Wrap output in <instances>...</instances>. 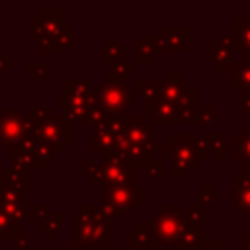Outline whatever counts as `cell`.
Returning a JSON list of instances; mask_svg holds the SVG:
<instances>
[{
  "instance_id": "1",
  "label": "cell",
  "mask_w": 250,
  "mask_h": 250,
  "mask_svg": "<svg viewBox=\"0 0 250 250\" xmlns=\"http://www.w3.org/2000/svg\"><path fill=\"white\" fill-rule=\"evenodd\" d=\"M156 152H160V160H170L172 178H188L209 154L199 133H172L170 141L154 143V156Z\"/></svg>"
},
{
  "instance_id": "2",
  "label": "cell",
  "mask_w": 250,
  "mask_h": 250,
  "mask_svg": "<svg viewBox=\"0 0 250 250\" xmlns=\"http://www.w3.org/2000/svg\"><path fill=\"white\" fill-rule=\"evenodd\" d=\"M152 230L160 246H176L180 236H184L188 230H191L195 225L182 213V207L178 203H164L160 211L150 221Z\"/></svg>"
},
{
  "instance_id": "3",
  "label": "cell",
  "mask_w": 250,
  "mask_h": 250,
  "mask_svg": "<svg viewBox=\"0 0 250 250\" xmlns=\"http://www.w3.org/2000/svg\"><path fill=\"white\" fill-rule=\"evenodd\" d=\"M133 90L119 80H105L98 90V105L107 117H125L133 104Z\"/></svg>"
},
{
  "instance_id": "4",
  "label": "cell",
  "mask_w": 250,
  "mask_h": 250,
  "mask_svg": "<svg viewBox=\"0 0 250 250\" xmlns=\"http://www.w3.org/2000/svg\"><path fill=\"white\" fill-rule=\"evenodd\" d=\"M102 168L96 172L92 178L94 184L98 186H133L135 184V172L125 164V160L115 154L113 150H105L102 154Z\"/></svg>"
},
{
  "instance_id": "5",
  "label": "cell",
  "mask_w": 250,
  "mask_h": 250,
  "mask_svg": "<svg viewBox=\"0 0 250 250\" xmlns=\"http://www.w3.org/2000/svg\"><path fill=\"white\" fill-rule=\"evenodd\" d=\"M104 205L111 207L119 213H135L139 205L145 203V188L143 186H104L102 189Z\"/></svg>"
},
{
  "instance_id": "6",
  "label": "cell",
  "mask_w": 250,
  "mask_h": 250,
  "mask_svg": "<svg viewBox=\"0 0 250 250\" xmlns=\"http://www.w3.org/2000/svg\"><path fill=\"white\" fill-rule=\"evenodd\" d=\"M123 137L139 146L154 145L152 141V127L145 121L143 115H129L123 117Z\"/></svg>"
},
{
  "instance_id": "7",
  "label": "cell",
  "mask_w": 250,
  "mask_h": 250,
  "mask_svg": "<svg viewBox=\"0 0 250 250\" xmlns=\"http://www.w3.org/2000/svg\"><path fill=\"white\" fill-rule=\"evenodd\" d=\"M127 246H137L145 250H162L160 242L154 236L150 221H139L135 229L127 232Z\"/></svg>"
},
{
  "instance_id": "8",
  "label": "cell",
  "mask_w": 250,
  "mask_h": 250,
  "mask_svg": "<svg viewBox=\"0 0 250 250\" xmlns=\"http://www.w3.org/2000/svg\"><path fill=\"white\" fill-rule=\"evenodd\" d=\"M160 35L170 43L172 51L189 53V27L186 25H162Z\"/></svg>"
},
{
  "instance_id": "9",
  "label": "cell",
  "mask_w": 250,
  "mask_h": 250,
  "mask_svg": "<svg viewBox=\"0 0 250 250\" xmlns=\"http://www.w3.org/2000/svg\"><path fill=\"white\" fill-rule=\"evenodd\" d=\"M232 211L250 215V180L232 178Z\"/></svg>"
},
{
  "instance_id": "10",
  "label": "cell",
  "mask_w": 250,
  "mask_h": 250,
  "mask_svg": "<svg viewBox=\"0 0 250 250\" xmlns=\"http://www.w3.org/2000/svg\"><path fill=\"white\" fill-rule=\"evenodd\" d=\"M230 152H232V158L240 162H250V125L248 123H244L240 131L232 135Z\"/></svg>"
},
{
  "instance_id": "11",
  "label": "cell",
  "mask_w": 250,
  "mask_h": 250,
  "mask_svg": "<svg viewBox=\"0 0 250 250\" xmlns=\"http://www.w3.org/2000/svg\"><path fill=\"white\" fill-rule=\"evenodd\" d=\"M152 119L158 125H178V123H182V117H180L176 105L172 102H164V100H154Z\"/></svg>"
},
{
  "instance_id": "12",
  "label": "cell",
  "mask_w": 250,
  "mask_h": 250,
  "mask_svg": "<svg viewBox=\"0 0 250 250\" xmlns=\"http://www.w3.org/2000/svg\"><path fill=\"white\" fill-rule=\"evenodd\" d=\"M232 88L250 90V53H242L240 61L232 62Z\"/></svg>"
},
{
  "instance_id": "13",
  "label": "cell",
  "mask_w": 250,
  "mask_h": 250,
  "mask_svg": "<svg viewBox=\"0 0 250 250\" xmlns=\"http://www.w3.org/2000/svg\"><path fill=\"white\" fill-rule=\"evenodd\" d=\"M205 57L209 62L215 64L217 70H230L232 68V62H234V53L215 45V43H209L205 47Z\"/></svg>"
},
{
  "instance_id": "14",
  "label": "cell",
  "mask_w": 250,
  "mask_h": 250,
  "mask_svg": "<svg viewBox=\"0 0 250 250\" xmlns=\"http://www.w3.org/2000/svg\"><path fill=\"white\" fill-rule=\"evenodd\" d=\"M133 96H137V98L143 100V104H145V115H152V107H154V100H156V84H154V80L137 78Z\"/></svg>"
},
{
  "instance_id": "15",
  "label": "cell",
  "mask_w": 250,
  "mask_h": 250,
  "mask_svg": "<svg viewBox=\"0 0 250 250\" xmlns=\"http://www.w3.org/2000/svg\"><path fill=\"white\" fill-rule=\"evenodd\" d=\"M238 53H250V18H234L232 33Z\"/></svg>"
},
{
  "instance_id": "16",
  "label": "cell",
  "mask_w": 250,
  "mask_h": 250,
  "mask_svg": "<svg viewBox=\"0 0 250 250\" xmlns=\"http://www.w3.org/2000/svg\"><path fill=\"white\" fill-rule=\"evenodd\" d=\"M203 141L207 145V150L213 152V156L217 160H223L227 150H230V143L225 141V135L223 133H205L203 135Z\"/></svg>"
},
{
  "instance_id": "17",
  "label": "cell",
  "mask_w": 250,
  "mask_h": 250,
  "mask_svg": "<svg viewBox=\"0 0 250 250\" xmlns=\"http://www.w3.org/2000/svg\"><path fill=\"white\" fill-rule=\"evenodd\" d=\"M135 45H137L135 62H150L156 57V51L152 45V35H137Z\"/></svg>"
},
{
  "instance_id": "18",
  "label": "cell",
  "mask_w": 250,
  "mask_h": 250,
  "mask_svg": "<svg viewBox=\"0 0 250 250\" xmlns=\"http://www.w3.org/2000/svg\"><path fill=\"white\" fill-rule=\"evenodd\" d=\"M207 240H209L207 232L201 230V229H197V227H193L184 236H180V240H178L176 246H180V248H205Z\"/></svg>"
},
{
  "instance_id": "19",
  "label": "cell",
  "mask_w": 250,
  "mask_h": 250,
  "mask_svg": "<svg viewBox=\"0 0 250 250\" xmlns=\"http://www.w3.org/2000/svg\"><path fill=\"white\" fill-rule=\"evenodd\" d=\"M102 59L104 61H119V59H127V45L117 43V37L111 35L109 43L102 45Z\"/></svg>"
},
{
  "instance_id": "20",
  "label": "cell",
  "mask_w": 250,
  "mask_h": 250,
  "mask_svg": "<svg viewBox=\"0 0 250 250\" xmlns=\"http://www.w3.org/2000/svg\"><path fill=\"white\" fill-rule=\"evenodd\" d=\"M217 119V109L213 105H197L189 117V123L195 125H213Z\"/></svg>"
},
{
  "instance_id": "21",
  "label": "cell",
  "mask_w": 250,
  "mask_h": 250,
  "mask_svg": "<svg viewBox=\"0 0 250 250\" xmlns=\"http://www.w3.org/2000/svg\"><path fill=\"white\" fill-rule=\"evenodd\" d=\"M135 62H129L127 59H119V61H113L111 68H109V80H119V82H125L127 74L135 70Z\"/></svg>"
},
{
  "instance_id": "22",
  "label": "cell",
  "mask_w": 250,
  "mask_h": 250,
  "mask_svg": "<svg viewBox=\"0 0 250 250\" xmlns=\"http://www.w3.org/2000/svg\"><path fill=\"white\" fill-rule=\"evenodd\" d=\"M197 203L203 207L217 203V189L213 186H199L197 188Z\"/></svg>"
},
{
  "instance_id": "23",
  "label": "cell",
  "mask_w": 250,
  "mask_h": 250,
  "mask_svg": "<svg viewBox=\"0 0 250 250\" xmlns=\"http://www.w3.org/2000/svg\"><path fill=\"white\" fill-rule=\"evenodd\" d=\"M184 215H186V217H188V219L197 227L199 223H203V221H205V217H207V207H203V205H199V203H191Z\"/></svg>"
},
{
  "instance_id": "24",
  "label": "cell",
  "mask_w": 250,
  "mask_h": 250,
  "mask_svg": "<svg viewBox=\"0 0 250 250\" xmlns=\"http://www.w3.org/2000/svg\"><path fill=\"white\" fill-rule=\"evenodd\" d=\"M145 178H148V180H152V178H162L164 176V168H162V160L160 158H152L145 168Z\"/></svg>"
},
{
  "instance_id": "25",
  "label": "cell",
  "mask_w": 250,
  "mask_h": 250,
  "mask_svg": "<svg viewBox=\"0 0 250 250\" xmlns=\"http://www.w3.org/2000/svg\"><path fill=\"white\" fill-rule=\"evenodd\" d=\"M215 45H219V47H223V49H227V51H230V53H238V47H236L234 37H232L230 33H221V35H217V37H215Z\"/></svg>"
},
{
  "instance_id": "26",
  "label": "cell",
  "mask_w": 250,
  "mask_h": 250,
  "mask_svg": "<svg viewBox=\"0 0 250 250\" xmlns=\"http://www.w3.org/2000/svg\"><path fill=\"white\" fill-rule=\"evenodd\" d=\"M152 45H154V51H156V55L158 53H172V47H170V43L158 33V35H152Z\"/></svg>"
},
{
  "instance_id": "27",
  "label": "cell",
  "mask_w": 250,
  "mask_h": 250,
  "mask_svg": "<svg viewBox=\"0 0 250 250\" xmlns=\"http://www.w3.org/2000/svg\"><path fill=\"white\" fill-rule=\"evenodd\" d=\"M240 102H242L240 113H242L244 117H250V90H242V92H240Z\"/></svg>"
},
{
  "instance_id": "28",
  "label": "cell",
  "mask_w": 250,
  "mask_h": 250,
  "mask_svg": "<svg viewBox=\"0 0 250 250\" xmlns=\"http://www.w3.org/2000/svg\"><path fill=\"white\" fill-rule=\"evenodd\" d=\"M203 250H225V240L223 238H213V240L209 238Z\"/></svg>"
},
{
  "instance_id": "29",
  "label": "cell",
  "mask_w": 250,
  "mask_h": 250,
  "mask_svg": "<svg viewBox=\"0 0 250 250\" xmlns=\"http://www.w3.org/2000/svg\"><path fill=\"white\" fill-rule=\"evenodd\" d=\"M240 178H244V180H250V162H242V166H240Z\"/></svg>"
},
{
  "instance_id": "30",
  "label": "cell",
  "mask_w": 250,
  "mask_h": 250,
  "mask_svg": "<svg viewBox=\"0 0 250 250\" xmlns=\"http://www.w3.org/2000/svg\"><path fill=\"white\" fill-rule=\"evenodd\" d=\"M242 242H244V246H242V250H250V230H242Z\"/></svg>"
},
{
  "instance_id": "31",
  "label": "cell",
  "mask_w": 250,
  "mask_h": 250,
  "mask_svg": "<svg viewBox=\"0 0 250 250\" xmlns=\"http://www.w3.org/2000/svg\"><path fill=\"white\" fill-rule=\"evenodd\" d=\"M248 125H250V123H248Z\"/></svg>"
}]
</instances>
